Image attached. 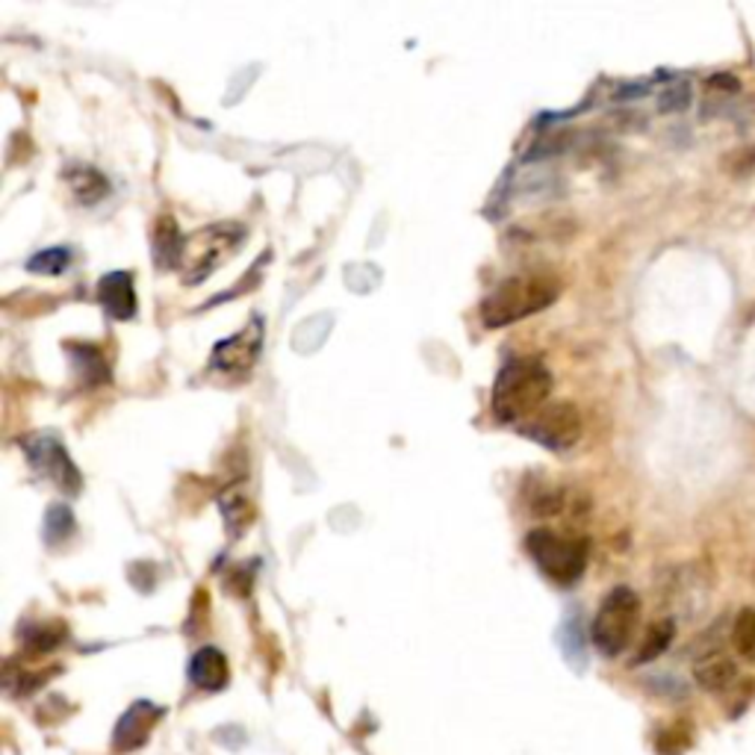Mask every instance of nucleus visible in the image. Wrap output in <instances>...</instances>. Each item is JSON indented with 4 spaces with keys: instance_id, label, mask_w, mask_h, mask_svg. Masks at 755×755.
I'll list each match as a JSON object with an SVG mask.
<instances>
[{
    "instance_id": "obj_1",
    "label": "nucleus",
    "mask_w": 755,
    "mask_h": 755,
    "mask_svg": "<svg viewBox=\"0 0 755 755\" xmlns=\"http://www.w3.org/2000/svg\"><path fill=\"white\" fill-rule=\"evenodd\" d=\"M552 396V375L538 357H514L502 366L493 384V416L505 425L522 428L538 416Z\"/></svg>"
},
{
    "instance_id": "obj_2",
    "label": "nucleus",
    "mask_w": 755,
    "mask_h": 755,
    "mask_svg": "<svg viewBox=\"0 0 755 755\" xmlns=\"http://www.w3.org/2000/svg\"><path fill=\"white\" fill-rule=\"evenodd\" d=\"M558 281L550 275H514L505 278L481 302L484 328H505L529 316L546 310L558 298Z\"/></svg>"
},
{
    "instance_id": "obj_3",
    "label": "nucleus",
    "mask_w": 755,
    "mask_h": 755,
    "mask_svg": "<svg viewBox=\"0 0 755 755\" xmlns=\"http://www.w3.org/2000/svg\"><path fill=\"white\" fill-rule=\"evenodd\" d=\"M526 550L540 573L555 585H576L588 567V540L576 534H561L552 529H534L526 538Z\"/></svg>"
},
{
    "instance_id": "obj_4",
    "label": "nucleus",
    "mask_w": 755,
    "mask_h": 755,
    "mask_svg": "<svg viewBox=\"0 0 755 755\" xmlns=\"http://www.w3.org/2000/svg\"><path fill=\"white\" fill-rule=\"evenodd\" d=\"M640 623V599L632 588H614L602 599L590 623V640L605 658H617L635 640Z\"/></svg>"
},
{
    "instance_id": "obj_5",
    "label": "nucleus",
    "mask_w": 755,
    "mask_h": 755,
    "mask_svg": "<svg viewBox=\"0 0 755 755\" xmlns=\"http://www.w3.org/2000/svg\"><path fill=\"white\" fill-rule=\"evenodd\" d=\"M243 234H246L243 227L227 222V225L207 227L201 234L189 236L184 243V257H180L187 263V281L192 284L204 281L219 263H225V257L243 246Z\"/></svg>"
},
{
    "instance_id": "obj_6",
    "label": "nucleus",
    "mask_w": 755,
    "mask_h": 755,
    "mask_svg": "<svg viewBox=\"0 0 755 755\" xmlns=\"http://www.w3.org/2000/svg\"><path fill=\"white\" fill-rule=\"evenodd\" d=\"M520 432L546 449L569 451L581 440V413L576 404L550 402L538 416H531Z\"/></svg>"
},
{
    "instance_id": "obj_7",
    "label": "nucleus",
    "mask_w": 755,
    "mask_h": 755,
    "mask_svg": "<svg viewBox=\"0 0 755 755\" xmlns=\"http://www.w3.org/2000/svg\"><path fill=\"white\" fill-rule=\"evenodd\" d=\"M21 446H24V455H27L33 470L39 472V475H45V479H50L54 484H59L62 491H78V467L71 463L69 451L62 449L54 437L36 434V437H27Z\"/></svg>"
},
{
    "instance_id": "obj_8",
    "label": "nucleus",
    "mask_w": 755,
    "mask_h": 755,
    "mask_svg": "<svg viewBox=\"0 0 755 755\" xmlns=\"http://www.w3.org/2000/svg\"><path fill=\"white\" fill-rule=\"evenodd\" d=\"M263 349V322L251 319L248 328H243L239 334L216 345L213 352V366L222 373H246L257 361V354Z\"/></svg>"
},
{
    "instance_id": "obj_9",
    "label": "nucleus",
    "mask_w": 755,
    "mask_h": 755,
    "mask_svg": "<svg viewBox=\"0 0 755 755\" xmlns=\"http://www.w3.org/2000/svg\"><path fill=\"white\" fill-rule=\"evenodd\" d=\"M163 715H166V711L160 706H154V703H148V699L133 703L125 715L118 717L116 732H113V746H116V753H133V750H139V746L145 744L151 729L157 727V720Z\"/></svg>"
},
{
    "instance_id": "obj_10",
    "label": "nucleus",
    "mask_w": 755,
    "mask_h": 755,
    "mask_svg": "<svg viewBox=\"0 0 755 755\" xmlns=\"http://www.w3.org/2000/svg\"><path fill=\"white\" fill-rule=\"evenodd\" d=\"M98 302L107 307L109 316L116 319H130L137 314V290H133V278L128 272H109L101 278Z\"/></svg>"
},
{
    "instance_id": "obj_11",
    "label": "nucleus",
    "mask_w": 755,
    "mask_h": 755,
    "mask_svg": "<svg viewBox=\"0 0 755 755\" xmlns=\"http://www.w3.org/2000/svg\"><path fill=\"white\" fill-rule=\"evenodd\" d=\"M735 661H732L727 652H720V649H708V652H703V656L697 658V664H694V679H697V685L703 687V691H711V694L727 691V687L735 682Z\"/></svg>"
},
{
    "instance_id": "obj_12",
    "label": "nucleus",
    "mask_w": 755,
    "mask_h": 755,
    "mask_svg": "<svg viewBox=\"0 0 755 755\" xmlns=\"http://www.w3.org/2000/svg\"><path fill=\"white\" fill-rule=\"evenodd\" d=\"M189 679L201 691H222L231 679L227 658L216 647H201L189 661Z\"/></svg>"
},
{
    "instance_id": "obj_13",
    "label": "nucleus",
    "mask_w": 755,
    "mask_h": 755,
    "mask_svg": "<svg viewBox=\"0 0 755 755\" xmlns=\"http://www.w3.org/2000/svg\"><path fill=\"white\" fill-rule=\"evenodd\" d=\"M673 638H676L673 620H658V623H652L647 635H644V640H640L635 664H647V661H656L658 656H664L670 644H673Z\"/></svg>"
},
{
    "instance_id": "obj_14",
    "label": "nucleus",
    "mask_w": 755,
    "mask_h": 755,
    "mask_svg": "<svg viewBox=\"0 0 755 755\" xmlns=\"http://www.w3.org/2000/svg\"><path fill=\"white\" fill-rule=\"evenodd\" d=\"M184 236L177 234V227L172 219H163L160 222V231L154 236V251H157L160 266H175L180 257H184Z\"/></svg>"
},
{
    "instance_id": "obj_15",
    "label": "nucleus",
    "mask_w": 755,
    "mask_h": 755,
    "mask_svg": "<svg viewBox=\"0 0 755 755\" xmlns=\"http://www.w3.org/2000/svg\"><path fill=\"white\" fill-rule=\"evenodd\" d=\"M732 647L741 658L755 661V609H741L732 626Z\"/></svg>"
},
{
    "instance_id": "obj_16",
    "label": "nucleus",
    "mask_w": 755,
    "mask_h": 755,
    "mask_svg": "<svg viewBox=\"0 0 755 755\" xmlns=\"http://www.w3.org/2000/svg\"><path fill=\"white\" fill-rule=\"evenodd\" d=\"M71 263V255L66 248H50V251H42L27 263L30 272H39V275H59L66 272Z\"/></svg>"
},
{
    "instance_id": "obj_17",
    "label": "nucleus",
    "mask_w": 755,
    "mask_h": 755,
    "mask_svg": "<svg viewBox=\"0 0 755 755\" xmlns=\"http://www.w3.org/2000/svg\"><path fill=\"white\" fill-rule=\"evenodd\" d=\"M71 531H74V517H71V510L66 508V505H54V508L48 510V522H45V538L57 543V540L69 538Z\"/></svg>"
},
{
    "instance_id": "obj_18",
    "label": "nucleus",
    "mask_w": 755,
    "mask_h": 755,
    "mask_svg": "<svg viewBox=\"0 0 755 755\" xmlns=\"http://www.w3.org/2000/svg\"><path fill=\"white\" fill-rule=\"evenodd\" d=\"M71 184H74V192H78L80 201H98L101 192L92 187H95V184H98V187H107V184H104V177H101L95 168H74Z\"/></svg>"
},
{
    "instance_id": "obj_19",
    "label": "nucleus",
    "mask_w": 755,
    "mask_h": 755,
    "mask_svg": "<svg viewBox=\"0 0 755 755\" xmlns=\"http://www.w3.org/2000/svg\"><path fill=\"white\" fill-rule=\"evenodd\" d=\"M687 101H691V95H687V86L682 83V86L668 89V92H664L661 109H682V107H687Z\"/></svg>"
}]
</instances>
